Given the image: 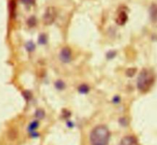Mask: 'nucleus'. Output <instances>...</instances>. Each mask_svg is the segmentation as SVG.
Wrapping results in <instances>:
<instances>
[{
	"instance_id": "7ed1b4c3",
	"label": "nucleus",
	"mask_w": 157,
	"mask_h": 145,
	"mask_svg": "<svg viewBox=\"0 0 157 145\" xmlns=\"http://www.w3.org/2000/svg\"><path fill=\"white\" fill-rule=\"evenodd\" d=\"M57 16V12L55 8L49 7L44 13L43 19L45 24H51L54 22Z\"/></svg>"
},
{
	"instance_id": "20e7f679",
	"label": "nucleus",
	"mask_w": 157,
	"mask_h": 145,
	"mask_svg": "<svg viewBox=\"0 0 157 145\" xmlns=\"http://www.w3.org/2000/svg\"><path fill=\"white\" fill-rule=\"evenodd\" d=\"M72 57L71 50L69 47H64L60 53V59L62 62L68 63L70 62Z\"/></svg>"
},
{
	"instance_id": "9d476101",
	"label": "nucleus",
	"mask_w": 157,
	"mask_h": 145,
	"mask_svg": "<svg viewBox=\"0 0 157 145\" xmlns=\"http://www.w3.org/2000/svg\"><path fill=\"white\" fill-rule=\"evenodd\" d=\"M56 85V87L58 89H62L64 87V84L61 81H58V82H56V85Z\"/></svg>"
},
{
	"instance_id": "39448f33",
	"label": "nucleus",
	"mask_w": 157,
	"mask_h": 145,
	"mask_svg": "<svg viewBox=\"0 0 157 145\" xmlns=\"http://www.w3.org/2000/svg\"><path fill=\"white\" fill-rule=\"evenodd\" d=\"M119 145H140L136 137L133 136H126L121 140Z\"/></svg>"
},
{
	"instance_id": "0eeeda50",
	"label": "nucleus",
	"mask_w": 157,
	"mask_h": 145,
	"mask_svg": "<svg viewBox=\"0 0 157 145\" xmlns=\"http://www.w3.org/2000/svg\"><path fill=\"white\" fill-rule=\"evenodd\" d=\"M150 16L153 21H157V5H153L150 8Z\"/></svg>"
},
{
	"instance_id": "f257e3e1",
	"label": "nucleus",
	"mask_w": 157,
	"mask_h": 145,
	"mask_svg": "<svg viewBox=\"0 0 157 145\" xmlns=\"http://www.w3.org/2000/svg\"><path fill=\"white\" fill-rule=\"evenodd\" d=\"M110 137V134L108 128L104 125H98L90 133V143L92 145H107Z\"/></svg>"
},
{
	"instance_id": "9b49d317",
	"label": "nucleus",
	"mask_w": 157,
	"mask_h": 145,
	"mask_svg": "<svg viewBox=\"0 0 157 145\" xmlns=\"http://www.w3.org/2000/svg\"><path fill=\"white\" fill-rule=\"evenodd\" d=\"M25 5H33L35 2V0H21Z\"/></svg>"
},
{
	"instance_id": "f03ea898",
	"label": "nucleus",
	"mask_w": 157,
	"mask_h": 145,
	"mask_svg": "<svg viewBox=\"0 0 157 145\" xmlns=\"http://www.w3.org/2000/svg\"><path fill=\"white\" fill-rule=\"evenodd\" d=\"M155 81L153 72L148 70H143L137 79V88L142 92H147L151 89Z\"/></svg>"
},
{
	"instance_id": "ddd939ff",
	"label": "nucleus",
	"mask_w": 157,
	"mask_h": 145,
	"mask_svg": "<svg viewBox=\"0 0 157 145\" xmlns=\"http://www.w3.org/2000/svg\"><path fill=\"white\" fill-rule=\"evenodd\" d=\"M37 114H38V117L39 118H42L43 116H41V114H43V111H37Z\"/></svg>"
},
{
	"instance_id": "f8f14e48",
	"label": "nucleus",
	"mask_w": 157,
	"mask_h": 145,
	"mask_svg": "<svg viewBox=\"0 0 157 145\" xmlns=\"http://www.w3.org/2000/svg\"><path fill=\"white\" fill-rule=\"evenodd\" d=\"M29 25L30 26H32V25H34V24H35V19H34V18H31L30 20H29Z\"/></svg>"
},
{
	"instance_id": "1a4fd4ad",
	"label": "nucleus",
	"mask_w": 157,
	"mask_h": 145,
	"mask_svg": "<svg viewBox=\"0 0 157 145\" xmlns=\"http://www.w3.org/2000/svg\"><path fill=\"white\" fill-rule=\"evenodd\" d=\"M79 91L82 93H86L89 91V88L87 85H82L79 87Z\"/></svg>"
},
{
	"instance_id": "423d86ee",
	"label": "nucleus",
	"mask_w": 157,
	"mask_h": 145,
	"mask_svg": "<svg viewBox=\"0 0 157 145\" xmlns=\"http://www.w3.org/2000/svg\"><path fill=\"white\" fill-rule=\"evenodd\" d=\"M127 19H128V15H127V12L124 10H121L118 13L117 17L116 18V21L119 25H123L127 22Z\"/></svg>"
},
{
	"instance_id": "6e6552de",
	"label": "nucleus",
	"mask_w": 157,
	"mask_h": 145,
	"mask_svg": "<svg viewBox=\"0 0 157 145\" xmlns=\"http://www.w3.org/2000/svg\"><path fill=\"white\" fill-rule=\"evenodd\" d=\"M38 126V122L37 121H33L32 123L30 124V125H29V131L32 134V133L37 129Z\"/></svg>"
}]
</instances>
